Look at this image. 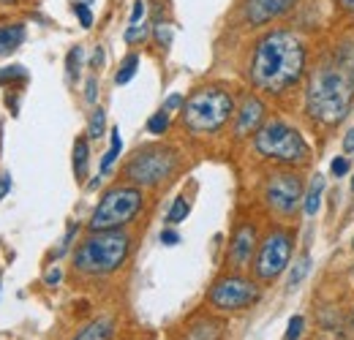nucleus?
<instances>
[{
	"label": "nucleus",
	"instance_id": "6ab92c4d",
	"mask_svg": "<svg viewBox=\"0 0 354 340\" xmlns=\"http://www.w3.org/2000/svg\"><path fill=\"white\" fill-rule=\"evenodd\" d=\"M120 150H123V139H120V131H118V128H112V144H109V150H106V155H104V161H101V171H104V174L112 169V164L118 161Z\"/></svg>",
	"mask_w": 354,
	"mask_h": 340
},
{
	"label": "nucleus",
	"instance_id": "0eeeda50",
	"mask_svg": "<svg viewBox=\"0 0 354 340\" xmlns=\"http://www.w3.org/2000/svg\"><path fill=\"white\" fill-rule=\"evenodd\" d=\"M175 169H177L175 150H169V147H145V150H139L131 161H129L126 174H129L131 182L150 188V185L164 182Z\"/></svg>",
	"mask_w": 354,
	"mask_h": 340
},
{
	"label": "nucleus",
	"instance_id": "c9c22d12",
	"mask_svg": "<svg viewBox=\"0 0 354 340\" xmlns=\"http://www.w3.org/2000/svg\"><path fill=\"white\" fill-rule=\"evenodd\" d=\"M95 79H90L88 82V93H85V95H88V101H95V93H98V90H95Z\"/></svg>",
	"mask_w": 354,
	"mask_h": 340
},
{
	"label": "nucleus",
	"instance_id": "7ed1b4c3",
	"mask_svg": "<svg viewBox=\"0 0 354 340\" xmlns=\"http://www.w3.org/2000/svg\"><path fill=\"white\" fill-rule=\"evenodd\" d=\"M131 248V240L126 232L120 229H109V232H93L88 240L77 248L74 254V267L85 275H106L112 270H118Z\"/></svg>",
	"mask_w": 354,
	"mask_h": 340
},
{
	"label": "nucleus",
	"instance_id": "aec40b11",
	"mask_svg": "<svg viewBox=\"0 0 354 340\" xmlns=\"http://www.w3.org/2000/svg\"><path fill=\"white\" fill-rule=\"evenodd\" d=\"M136 68H139V55H129V57L123 60V66L118 68L115 82H118V85H129L133 79V74H136Z\"/></svg>",
	"mask_w": 354,
	"mask_h": 340
},
{
	"label": "nucleus",
	"instance_id": "f704fd0d",
	"mask_svg": "<svg viewBox=\"0 0 354 340\" xmlns=\"http://www.w3.org/2000/svg\"><path fill=\"white\" fill-rule=\"evenodd\" d=\"M158 41L164 44V46H167V44H169V30H167V28H164V25H158Z\"/></svg>",
	"mask_w": 354,
	"mask_h": 340
},
{
	"label": "nucleus",
	"instance_id": "423d86ee",
	"mask_svg": "<svg viewBox=\"0 0 354 340\" xmlns=\"http://www.w3.org/2000/svg\"><path fill=\"white\" fill-rule=\"evenodd\" d=\"M139 210H142V193H139V188H131V185L112 188V191H106L104 199L98 202L95 213L90 218V229H93V232L120 229V226L131 223Z\"/></svg>",
	"mask_w": 354,
	"mask_h": 340
},
{
	"label": "nucleus",
	"instance_id": "72a5a7b5",
	"mask_svg": "<svg viewBox=\"0 0 354 340\" xmlns=\"http://www.w3.org/2000/svg\"><path fill=\"white\" fill-rule=\"evenodd\" d=\"M60 278H63V275H60V270H52V272L46 275V283H49V286H57V283H60Z\"/></svg>",
	"mask_w": 354,
	"mask_h": 340
},
{
	"label": "nucleus",
	"instance_id": "393cba45",
	"mask_svg": "<svg viewBox=\"0 0 354 340\" xmlns=\"http://www.w3.org/2000/svg\"><path fill=\"white\" fill-rule=\"evenodd\" d=\"M303 316H292L289 319V330H286V335H283V340H300V335H303Z\"/></svg>",
	"mask_w": 354,
	"mask_h": 340
},
{
	"label": "nucleus",
	"instance_id": "20e7f679",
	"mask_svg": "<svg viewBox=\"0 0 354 340\" xmlns=\"http://www.w3.org/2000/svg\"><path fill=\"white\" fill-rule=\"evenodd\" d=\"M234 101L221 87H202L183 104V123L194 133H216L232 117Z\"/></svg>",
	"mask_w": 354,
	"mask_h": 340
},
{
	"label": "nucleus",
	"instance_id": "cd10ccee",
	"mask_svg": "<svg viewBox=\"0 0 354 340\" xmlns=\"http://www.w3.org/2000/svg\"><path fill=\"white\" fill-rule=\"evenodd\" d=\"M0 79H28V71L22 66H8L0 71Z\"/></svg>",
	"mask_w": 354,
	"mask_h": 340
},
{
	"label": "nucleus",
	"instance_id": "1a4fd4ad",
	"mask_svg": "<svg viewBox=\"0 0 354 340\" xmlns=\"http://www.w3.org/2000/svg\"><path fill=\"white\" fill-rule=\"evenodd\" d=\"M289 256H292V237L286 232H272L262 243L259 256H257V275H259V281H275L286 270Z\"/></svg>",
	"mask_w": 354,
	"mask_h": 340
},
{
	"label": "nucleus",
	"instance_id": "473e14b6",
	"mask_svg": "<svg viewBox=\"0 0 354 340\" xmlns=\"http://www.w3.org/2000/svg\"><path fill=\"white\" fill-rule=\"evenodd\" d=\"M161 243H164V245H177L180 237H177L175 232H164V234H161Z\"/></svg>",
	"mask_w": 354,
	"mask_h": 340
},
{
	"label": "nucleus",
	"instance_id": "2f4dec72",
	"mask_svg": "<svg viewBox=\"0 0 354 340\" xmlns=\"http://www.w3.org/2000/svg\"><path fill=\"white\" fill-rule=\"evenodd\" d=\"M177 106H183V95H177V93L164 101V112H172V109H177Z\"/></svg>",
	"mask_w": 354,
	"mask_h": 340
},
{
	"label": "nucleus",
	"instance_id": "f8f14e48",
	"mask_svg": "<svg viewBox=\"0 0 354 340\" xmlns=\"http://www.w3.org/2000/svg\"><path fill=\"white\" fill-rule=\"evenodd\" d=\"M254 245H257V229L254 226H240L232 237V248H229V258L234 267H245L254 256Z\"/></svg>",
	"mask_w": 354,
	"mask_h": 340
},
{
	"label": "nucleus",
	"instance_id": "4468645a",
	"mask_svg": "<svg viewBox=\"0 0 354 340\" xmlns=\"http://www.w3.org/2000/svg\"><path fill=\"white\" fill-rule=\"evenodd\" d=\"M147 36V22H145V0H136L131 8V19L126 28V41L136 44Z\"/></svg>",
	"mask_w": 354,
	"mask_h": 340
},
{
	"label": "nucleus",
	"instance_id": "bb28decb",
	"mask_svg": "<svg viewBox=\"0 0 354 340\" xmlns=\"http://www.w3.org/2000/svg\"><path fill=\"white\" fill-rule=\"evenodd\" d=\"M80 63H82V49L74 46V49L68 52V77L77 79V74H80Z\"/></svg>",
	"mask_w": 354,
	"mask_h": 340
},
{
	"label": "nucleus",
	"instance_id": "9d476101",
	"mask_svg": "<svg viewBox=\"0 0 354 340\" xmlns=\"http://www.w3.org/2000/svg\"><path fill=\"white\" fill-rule=\"evenodd\" d=\"M259 299V289L245 278H221L210 289V302L221 310H243Z\"/></svg>",
	"mask_w": 354,
	"mask_h": 340
},
{
	"label": "nucleus",
	"instance_id": "c85d7f7f",
	"mask_svg": "<svg viewBox=\"0 0 354 340\" xmlns=\"http://www.w3.org/2000/svg\"><path fill=\"white\" fill-rule=\"evenodd\" d=\"M330 169H333L335 177H344V174L349 171V158H341V155H338V158L333 161V167H330Z\"/></svg>",
	"mask_w": 354,
	"mask_h": 340
},
{
	"label": "nucleus",
	"instance_id": "f257e3e1",
	"mask_svg": "<svg viewBox=\"0 0 354 340\" xmlns=\"http://www.w3.org/2000/svg\"><path fill=\"white\" fill-rule=\"evenodd\" d=\"M308 63L306 41L292 30H270L257 41L251 57V82L265 93H283L300 82Z\"/></svg>",
	"mask_w": 354,
	"mask_h": 340
},
{
	"label": "nucleus",
	"instance_id": "9b49d317",
	"mask_svg": "<svg viewBox=\"0 0 354 340\" xmlns=\"http://www.w3.org/2000/svg\"><path fill=\"white\" fill-rule=\"evenodd\" d=\"M292 6H295V0H245V6H243V17H245L248 25L262 28V25H267V22L283 17Z\"/></svg>",
	"mask_w": 354,
	"mask_h": 340
},
{
	"label": "nucleus",
	"instance_id": "b1692460",
	"mask_svg": "<svg viewBox=\"0 0 354 340\" xmlns=\"http://www.w3.org/2000/svg\"><path fill=\"white\" fill-rule=\"evenodd\" d=\"M167 128H169V112H164V109L156 112V115L147 120V131H150V133H164Z\"/></svg>",
	"mask_w": 354,
	"mask_h": 340
},
{
	"label": "nucleus",
	"instance_id": "58836bf2",
	"mask_svg": "<svg viewBox=\"0 0 354 340\" xmlns=\"http://www.w3.org/2000/svg\"><path fill=\"white\" fill-rule=\"evenodd\" d=\"M352 191H354V180H352Z\"/></svg>",
	"mask_w": 354,
	"mask_h": 340
},
{
	"label": "nucleus",
	"instance_id": "4be33fe9",
	"mask_svg": "<svg viewBox=\"0 0 354 340\" xmlns=\"http://www.w3.org/2000/svg\"><path fill=\"white\" fill-rule=\"evenodd\" d=\"M185 218H188V202L183 196H177L172 202V207H169V213H167V220L169 223H183Z\"/></svg>",
	"mask_w": 354,
	"mask_h": 340
},
{
	"label": "nucleus",
	"instance_id": "ea45409f",
	"mask_svg": "<svg viewBox=\"0 0 354 340\" xmlns=\"http://www.w3.org/2000/svg\"><path fill=\"white\" fill-rule=\"evenodd\" d=\"M352 321H354V316H352Z\"/></svg>",
	"mask_w": 354,
	"mask_h": 340
},
{
	"label": "nucleus",
	"instance_id": "e433bc0d",
	"mask_svg": "<svg viewBox=\"0 0 354 340\" xmlns=\"http://www.w3.org/2000/svg\"><path fill=\"white\" fill-rule=\"evenodd\" d=\"M344 8H349V11H354V0H338Z\"/></svg>",
	"mask_w": 354,
	"mask_h": 340
},
{
	"label": "nucleus",
	"instance_id": "2eb2a0df",
	"mask_svg": "<svg viewBox=\"0 0 354 340\" xmlns=\"http://www.w3.org/2000/svg\"><path fill=\"white\" fill-rule=\"evenodd\" d=\"M25 41V25H3L0 28V55L14 52Z\"/></svg>",
	"mask_w": 354,
	"mask_h": 340
},
{
	"label": "nucleus",
	"instance_id": "4c0bfd02",
	"mask_svg": "<svg viewBox=\"0 0 354 340\" xmlns=\"http://www.w3.org/2000/svg\"><path fill=\"white\" fill-rule=\"evenodd\" d=\"M0 3H17V0H0Z\"/></svg>",
	"mask_w": 354,
	"mask_h": 340
},
{
	"label": "nucleus",
	"instance_id": "412c9836",
	"mask_svg": "<svg viewBox=\"0 0 354 340\" xmlns=\"http://www.w3.org/2000/svg\"><path fill=\"white\" fill-rule=\"evenodd\" d=\"M104 126H106V115L101 106H95L93 117H90V126H88V136L90 139H101L104 136Z\"/></svg>",
	"mask_w": 354,
	"mask_h": 340
},
{
	"label": "nucleus",
	"instance_id": "7c9ffc66",
	"mask_svg": "<svg viewBox=\"0 0 354 340\" xmlns=\"http://www.w3.org/2000/svg\"><path fill=\"white\" fill-rule=\"evenodd\" d=\"M344 153H346L349 158L354 155V128H349L346 136H344Z\"/></svg>",
	"mask_w": 354,
	"mask_h": 340
},
{
	"label": "nucleus",
	"instance_id": "5701e85b",
	"mask_svg": "<svg viewBox=\"0 0 354 340\" xmlns=\"http://www.w3.org/2000/svg\"><path fill=\"white\" fill-rule=\"evenodd\" d=\"M310 270V258H300L297 264H295V270H292V275H289V289H295V286H300L303 283V278L308 275Z\"/></svg>",
	"mask_w": 354,
	"mask_h": 340
},
{
	"label": "nucleus",
	"instance_id": "f03ea898",
	"mask_svg": "<svg viewBox=\"0 0 354 340\" xmlns=\"http://www.w3.org/2000/svg\"><path fill=\"white\" fill-rule=\"evenodd\" d=\"M354 101V46L338 52L335 63L322 66L308 82L306 106L316 123L335 126L341 123Z\"/></svg>",
	"mask_w": 354,
	"mask_h": 340
},
{
	"label": "nucleus",
	"instance_id": "a878e982",
	"mask_svg": "<svg viewBox=\"0 0 354 340\" xmlns=\"http://www.w3.org/2000/svg\"><path fill=\"white\" fill-rule=\"evenodd\" d=\"M74 14L80 17V22H82V28H90V25H93V14H90L88 0H80V3H74Z\"/></svg>",
	"mask_w": 354,
	"mask_h": 340
},
{
	"label": "nucleus",
	"instance_id": "f3484780",
	"mask_svg": "<svg viewBox=\"0 0 354 340\" xmlns=\"http://www.w3.org/2000/svg\"><path fill=\"white\" fill-rule=\"evenodd\" d=\"M109 338H112V321L109 319H98V321L88 324L74 340H109Z\"/></svg>",
	"mask_w": 354,
	"mask_h": 340
},
{
	"label": "nucleus",
	"instance_id": "6e6552de",
	"mask_svg": "<svg viewBox=\"0 0 354 340\" xmlns=\"http://www.w3.org/2000/svg\"><path fill=\"white\" fill-rule=\"evenodd\" d=\"M267 205L281 215H292L303 199V182L292 171H275L265 185Z\"/></svg>",
	"mask_w": 354,
	"mask_h": 340
},
{
	"label": "nucleus",
	"instance_id": "a211bd4d",
	"mask_svg": "<svg viewBox=\"0 0 354 340\" xmlns=\"http://www.w3.org/2000/svg\"><path fill=\"white\" fill-rule=\"evenodd\" d=\"M88 158H90L88 139L80 136L74 142V174H77V180H85V174H88Z\"/></svg>",
	"mask_w": 354,
	"mask_h": 340
},
{
	"label": "nucleus",
	"instance_id": "ddd939ff",
	"mask_svg": "<svg viewBox=\"0 0 354 340\" xmlns=\"http://www.w3.org/2000/svg\"><path fill=\"white\" fill-rule=\"evenodd\" d=\"M262 117H265V104L259 98H245L240 115H237V136H245V133H254L262 126Z\"/></svg>",
	"mask_w": 354,
	"mask_h": 340
},
{
	"label": "nucleus",
	"instance_id": "c756f323",
	"mask_svg": "<svg viewBox=\"0 0 354 340\" xmlns=\"http://www.w3.org/2000/svg\"><path fill=\"white\" fill-rule=\"evenodd\" d=\"M8 191H11V174L3 171V174H0V202L8 196Z\"/></svg>",
	"mask_w": 354,
	"mask_h": 340
},
{
	"label": "nucleus",
	"instance_id": "dca6fc26",
	"mask_svg": "<svg viewBox=\"0 0 354 340\" xmlns=\"http://www.w3.org/2000/svg\"><path fill=\"white\" fill-rule=\"evenodd\" d=\"M322 193H324V177L316 174V177L310 180L308 193H306V215L313 218V215L319 213V207H322Z\"/></svg>",
	"mask_w": 354,
	"mask_h": 340
},
{
	"label": "nucleus",
	"instance_id": "39448f33",
	"mask_svg": "<svg viewBox=\"0 0 354 340\" xmlns=\"http://www.w3.org/2000/svg\"><path fill=\"white\" fill-rule=\"evenodd\" d=\"M254 144H257V153L262 158L278 161V164H303L308 158L306 139L281 120H272V123L259 128L254 136Z\"/></svg>",
	"mask_w": 354,
	"mask_h": 340
}]
</instances>
